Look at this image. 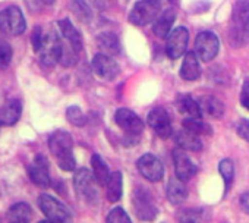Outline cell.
<instances>
[{
	"label": "cell",
	"mask_w": 249,
	"mask_h": 223,
	"mask_svg": "<svg viewBox=\"0 0 249 223\" xmlns=\"http://www.w3.org/2000/svg\"><path fill=\"white\" fill-rule=\"evenodd\" d=\"M249 40V0H237L233 6L230 21V41L234 47L246 44Z\"/></svg>",
	"instance_id": "1"
},
{
	"label": "cell",
	"mask_w": 249,
	"mask_h": 223,
	"mask_svg": "<svg viewBox=\"0 0 249 223\" xmlns=\"http://www.w3.org/2000/svg\"><path fill=\"white\" fill-rule=\"evenodd\" d=\"M49 147L57 160V165L65 172L75 170V157L72 153L73 141L66 131H56L49 138Z\"/></svg>",
	"instance_id": "2"
},
{
	"label": "cell",
	"mask_w": 249,
	"mask_h": 223,
	"mask_svg": "<svg viewBox=\"0 0 249 223\" xmlns=\"http://www.w3.org/2000/svg\"><path fill=\"white\" fill-rule=\"evenodd\" d=\"M27 28V22L22 11L18 6H8L0 11V31L6 36H21Z\"/></svg>",
	"instance_id": "3"
},
{
	"label": "cell",
	"mask_w": 249,
	"mask_h": 223,
	"mask_svg": "<svg viewBox=\"0 0 249 223\" xmlns=\"http://www.w3.org/2000/svg\"><path fill=\"white\" fill-rule=\"evenodd\" d=\"M38 205L41 211L46 214V217L53 223H71L72 222V213L69 211V208L65 204H62L57 198L49 194H41L38 197Z\"/></svg>",
	"instance_id": "4"
},
{
	"label": "cell",
	"mask_w": 249,
	"mask_h": 223,
	"mask_svg": "<svg viewBox=\"0 0 249 223\" xmlns=\"http://www.w3.org/2000/svg\"><path fill=\"white\" fill-rule=\"evenodd\" d=\"M160 11H161V5L159 0H141L129 12V21L134 25L142 27L156 21Z\"/></svg>",
	"instance_id": "5"
},
{
	"label": "cell",
	"mask_w": 249,
	"mask_h": 223,
	"mask_svg": "<svg viewBox=\"0 0 249 223\" xmlns=\"http://www.w3.org/2000/svg\"><path fill=\"white\" fill-rule=\"evenodd\" d=\"M95 178L94 175L87 170V169H79L75 172L73 176V184H75V189L79 194L81 198H84L87 203L94 204L98 198V191H97V185H95Z\"/></svg>",
	"instance_id": "6"
},
{
	"label": "cell",
	"mask_w": 249,
	"mask_h": 223,
	"mask_svg": "<svg viewBox=\"0 0 249 223\" xmlns=\"http://www.w3.org/2000/svg\"><path fill=\"white\" fill-rule=\"evenodd\" d=\"M40 60L46 66H53L57 62H60L62 52H63V44L60 38L57 37L56 33L50 31L49 34L44 36L41 47H40Z\"/></svg>",
	"instance_id": "7"
},
{
	"label": "cell",
	"mask_w": 249,
	"mask_h": 223,
	"mask_svg": "<svg viewBox=\"0 0 249 223\" xmlns=\"http://www.w3.org/2000/svg\"><path fill=\"white\" fill-rule=\"evenodd\" d=\"M220 49L218 37L211 31H202L195 40V55L202 62H211Z\"/></svg>",
	"instance_id": "8"
},
{
	"label": "cell",
	"mask_w": 249,
	"mask_h": 223,
	"mask_svg": "<svg viewBox=\"0 0 249 223\" xmlns=\"http://www.w3.org/2000/svg\"><path fill=\"white\" fill-rule=\"evenodd\" d=\"M134 208L138 219L141 220L151 222L157 216V207L151 198V194L142 186H138L134 192Z\"/></svg>",
	"instance_id": "9"
},
{
	"label": "cell",
	"mask_w": 249,
	"mask_h": 223,
	"mask_svg": "<svg viewBox=\"0 0 249 223\" xmlns=\"http://www.w3.org/2000/svg\"><path fill=\"white\" fill-rule=\"evenodd\" d=\"M114 121L128 137H138L144 130V124L140 116L129 109H119L114 115Z\"/></svg>",
	"instance_id": "10"
},
{
	"label": "cell",
	"mask_w": 249,
	"mask_h": 223,
	"mask_svg": "<svg viewBox=\"0 0 249 223\" xmlns=\"http://www.w3.org/2000/svg\"><path fill=\"white\" fill-rule=\"evenodd\" d=\"M189 43V31L185 27H178L173 30L166 41V53L170 59H179L186 53Z\"/></svg>",
	"instance_id": "11"
},
{
	"label": "cell",
	"mask_w": 249,
	"mask_h": 223,
	"mask_svg": "<svg viewBox=\"0 0 249 223\" xmlns=\"http://www.w3.org/2000/svg\"><path fill=\"white\" fill-rule=\"evenodd\" d=\"M137 166H138L140 173L145 179H148L151 182H157V181H160L163 178V173H164L163 163L160 162L159 157H156L151 153H147V154L141 156Z\"/></svg>",
	"instance_id": "12"
},
{
	"label": "cell",
	"mask_w": 249,
	"mask_h": 223,
	"mask_svg": "<svg viewBox=\"0 0 249 223\" xmlns=\"http://www.w3.org/2000/svg\"><path fill=\"white\" fill-rule=\"evenodd\" d=\"M147 121H148L150 127L156 131V134L160 138H169L173 134L170 116H169L167 112L164 109H161V107L153 109L150 113H148Z\"/></svg>",
	"instance_id": "13"
},
{
	"label": "cell",
	"mask_w": 249,
	"mask_h": 223,
	"mask_svg": "<svg viewBox=\"0 0 249 223\" xmlns=\"http://www.w3.org/2000/svg\"><path fill=\"white\" fill-rule=\"evenodd\" d=\"M92 71L101 79H113L119 74L117 62L106 53H98L92 57Z\"/></svg>",
	"instance_id": "14"
},
{
	"label": "cell",
	"mask_w": 249,
	"mask_h": 223,
	"mask_svg": "<svg viewBox=\"0 0 249 223\" xmlns=\"http://www.w3.org/2000/svg\"><path fill=\"white\" fill-rule=\"evenodd\" d=\"M30 179L40 188L50 186V173H49V162L44 156H37L34 163L28 169Z\"/></svg>",
	"instance_id": "15"
},
{
	"label": "cell",
	"mask_w": 249,
	"mask_h": 223,
	"mask_svg": "<svg viewBox=\"0 0 249 223\" xmlns=\"http://www.w3.org/2000/svg\"><path fill=\"white\" fill-rule=\"evenodd\" d=\"M173 162H175V172L176 176L182 181H189L196 173V166L188 157L185 150L179 149L173 151Z\"/></svg>",
	"instance_id": "16"
},
{
	"label": "cell",
	"mask_w": 249,
	"mask_h": 223,
	"mask_svg": "<svg viewBox=\"0 0 249 223\" xmlns=\"http://www.w3.org/2000/svg\"><path fill=\"white\" fill-rule=\"evenodd\" d=\"M21 112H22V106L19 100L14 98L6 101L0 107V127L15 125L21 118Z\"/></svg>",
	"instance_id": "17"
},
{
	"label": "cell",
	"mask_w": 249,
	"mask_h": 223,
	"mask_svg": "<svg viewBox=\"0 0 249 223\" xmlns=\"http://www.w3.org/2000/svg\"><path fill=\"white\" fill-rule=\"evenodd\" d=\"M201 75V68H199V60L198 56L192 52L186 53L182 62L180 68V76L183 81H196Z\"/></svg>",
	"instance_id": "18"
},
{
	"label": "cell",
	"mask_w": 249,
	"mask_h": 223,
	"mask_svg": "<svg viewBox=\"0 0 249 223\" xmlns=\"http://www.w3.org/2000/svg\"><path fill=\"white\" fill-rule=\"evenodd\" d=\"M175 19H176V12L173 9H167L160 17H157V19L154 21L153 33L159 38H166L170 34V30L175 24Z\"/></svg>",
	"instance_id": "19"
},
{
	"label": "cell",
	"mask_w": 249,
	"mask_h": 223,
	"mask_svg": "<svg viewBox=\"0 0 249 223\" xmlns=\"http://www.w3.org/2000/svg\"><path fill=\"white\" fill-rule=\"evenodd\" d=\"M186 195H188V189H186L185 181L179 179L178 176L169 181V184H167V198H169V201L172 204H175V205L182 204L186 200Z\"/></svg>",
	"instance_id": "20"
},
{
	"label": "cell",
	"mask_w": 249,
	"mask_h": 223,
	"mask_svg": "<svg viewBox=\"0 0 249 223\" xmlns=\"http://www.w3.org/2000/svg\"><path fill=\"white\" fill-rule=\"evenodd\" d=\"M59 28H60V33L65 37V40L76 52H81L82 50V37H81L79 31L73 27V24L69 19H62V21H59Z\"/></svg>",
	"instance_id": "21"
},
{
	"label": "cell",
	"mask_w": 249,
	"mask_h": 223,
	"mask_svg": "<svg viewBox=\"0 0 249 223\" xmlns=\"http://www.w3.org/2000/svg\"><path fill=\"white\" fill-rule=\"evenodd\" d=\"M176 144L185 150V151H201L202 150V141L201 138L191 132V131H179L178 135H176Z\"/></svg>",
	"instance_id": "22"
},
{
	"label": "cell",
	"mask_w": 249,
	"mask_h": 223,
	"mask_svg": "<svg viewBox=\"0 0 249 223\" xmlns=\"http://www.w3.org/2000/svg\"><path fill=\"white\" fill-rule=\"evenodd\" d=\"M123 194V176L120 172L110 173V178L106 184V195L110 203H116L122 198Z\"/></svg>",
	"instance_id": "23"
},
{
	"label": "cell",
	"mask_w": 249,
	"mask_h": 223,
	"mask_svg": "<svg viewBox=\"0 0 249 223\" xmlns=\"http://www.w3.org/2000/svg\"><path fill=\"white\" fill-rule=\"evenodd\" d=\"M178 109L182 115H186L188 118H201L202 109L196 100H194L191 95H179L178 98Z\"/></svg>",
	"instance_id": "24"
},
{
	"label": "cell",
	"mask_w": 249,
	"mask_h": 223,
	"mask_svg": "<svg viewBox=\"0 0 249 223\" xmlns=\"http://www.w3.org/2000/svg\"><path fill=\"white\" fill-rule=\"evenodd\" d=\"M8 216L14 223H30L33 219V210L27 203H18L9 208Z\"/></svg>",
	"instance_id": "25"
},
{
	"label": "cell",
	"mask_w": 249,
	"mask_h": 223,
	"mask_svg": "<svg viewBox=\"0 0 249 223\" xmlns=\"http://www.w3.org/2000/svg\"><path fill=\"white\" fill-rule=\"evenodd\" d=\"M98 41V47L101 49L103 53L110 55V56H116L120 52V46H119V38L111 34V33H104L101 36H98L97 38Z\"/></svg>",
	"instance_id": "26"
},
{
	"label": "cell",
	"mask_w": 249,
	"mask_h": 223,
	"mask_svg": "<svg viewBox=\"0 0 249 223\" xmlns=\"http://www.w3.org/2000/svg\"><path fill=\"white\" fill-rule=\"evenodd\" d=\"M91 166H92V175H94L97 184L106 185L110 178V172H108V166L104 163V160L98 154H94L91 157Z\"/></svg>",
	"instance_id": "27"
},
{
	"label": "cell",
	"mask_w": 249,
	"mask_h": 223,
	"mask_svg": "<svg viewBox=\"0 0 249 223\" xmlns=\"http://www.w3.org/2000/svg\"><path fill=\"white\" fill-rule=\"evenodd\" d=\"M202 112H207V113L213 118H220L224 113V104L213 95H205L202 97L201 103H199Z\"/></svg>",
	"instance_id": "28"
},
{
	"label": "cell",
	"mask_w": 249,
	"mask_h": 223,
	"mask_svg": "<svg viewBox=\"0 0 249 223\" xmlns=\"http://www.w3.org/2000/svg\"><path fill=\"white\" fill-rule=\"evenodd\" d=\"M183 130L191 131L196 135H210L213 130L208 127V124L199 121V118H186L183 121Z\"/></svg>",
	"instance_id": "29"
},
{
	"label": "cell",
	"mask_w": 249,
	"mask_h": 223,
	"mask_svg": "<svg viewBox=\"0 0 249 223\" xmlns=\"http://www.w3.org/2000/svg\"><path fill=\"white\" fill-rule=\"evenodd\" d=\"M179 223H202V211L199 208H185L179 213Z\"/></svg>",
	"instance_id": "30"
},
{
	"label": "cell",
	"mask_w": 249,
	"mask_h": 223,
	"mask_svg": "<svg viewBox=\"0 0 249 223\" xmlns=\"http://www.w3.org/2000/svg\"><path fill=\"white\" fill-rule=\"evenodd\" d=\"M66 118L75 127H84L87 124V118H85V115L82 113V110L78 106L68 107V110H66Z\"/></svg>",
	"instance_id": "31"
},
{
	"label": "cell",
	"mask_w": 249,
	"mask_h": 223,
	"mask_svg": "<svg viewBox=\"0 0 249 223\" xmlns=\"http://www.w3.org/2000/svg\"><path fill=\"white\" fill-rule=\"evenodd\" d=\"M218 170H220V175L223 176L224 182L227 184V186L233 182V176H234V165L230 159H224L220 162L218 165Z\"/></svg>",
	"instance_id": "32"
},
{
	"label": "cell",
	"mask_w": 249,
	"mask_h": 223,
	"mask_svg": "<svg viewBox=\"0 0 249 223\" xmlns=\"http://www.w3.org/2000/svg\"><path fill=\"white\" fill-rule=\"evenodd\" d=\"M107 223H132L131 217L128 216V213L124 211L122 207H116L113 208L108 214H107Z\"/></svg>",
	"instance_id": "33"
},
{
	"label": "cell",
	"mask_w": 249,
	"mask_h": 223,
	"mask_svg": "<svg viewBox=\"0 0 249 223\" xmlns=\"http://www.w3.org/2000/svg\"><path fill=\"white\" fill-rule=\"evenodd\" d=\"M72 9H73L75 15L81 21H89L91 19V11L85 5L84 0H73V2H72Z\"/></svg>",
	"instance_id": "34"
},
{
	"label": "cell",
	"mask_w": 249,
	"mask_h": 223,
	"mask_svg": "<svg viewBox=\"0 0 249 223\" xmlns=\"http://www.w3.org/2000/svg\"><path fill=\"white\" fill-rule=\"evenodd\" d=\"M12 60V47L8 41L0 38V68L9 66Z\"/></svg>",
	"instance_id": "35"
},
{
	"label": "cell",
	"mask_w": 249,
	"mask_h": 223,
	"mask_svg": "<svg viewBox=\"0 0 249 223\" xmlns=\"http://www.w3.org/2000/svg\"><path fill=\"white\" fill-rule=\"evenodd\" d=\"M43 38H44V36H43L41 28H40V27H36V28H34V33H33V36H31V41H33V46H34V50H36V52L40 50L41 43H43Z\"/></svg>",
	"instance_id": "36"
},
{
	"label": "cell",
	"mask_w": 249,
	"mask_h": 223,
	"mask_svg": "<svg viewBox=\"0 0 249 223\" xmlns=\"http://www.w3.org/2000/svg\"><path fill=\"white\" fill-rule=\"evenodd\" d=\"M237 134L240 135V138L249 143V121L248 119L240 121V124L237 125Z\"/></svg>",
	"instance_id": "37"
},
{
	"label": "cell",
	"mask_w": 249,
	"mask_h": 223,
	"mask_svg": "<svg viewBox=\"0 0 249 223\" xmlns=\"http://www.w3.org/2000/svg\"><path fill=\"white\" fill-rule=\"evenodd\" d=\"M240 103L245 109L249 110V79L245 81L243 87H242V93H240Z\"/></svg>",
	"instance_id": "38"
},
{
	"label": "cell",
	"mask_w": 249,
	"mask_h": 223,
	"mask_svg": "<svg viewBox=\"0 0 249 223\" xmlns=\"http://www.w3.org/2000/svg\"><path fill=\"white\" fill-rule=\"evenodd\" d=\"M240 207H242V210L245 213L249 214V192L242 194V197H240Z\"/></svg>",
	"instance_id": "39"
},
{
	"label": "cell",
	"mask_w": 249,
	"mask_h": 223,
	"mask_svg": "<svg viewBox=\"0 0 249 223\" xmlns=\"http://www.w3.org/2000/svg\"><path fill=\"white\" fill-rule=\"evenodd\" d=\"M41 2L46 3V5H53V3L56 2V0H41Z\"/></svg>",
	"instance_id": "40"
},
{
	"label": "cell",
	"mask_w": 249,
	"mask_h": 223,
	"mask_svg": "<svg viewBox=\"0 0 249 223\" xmlns=\"http://www.w3.org/2000/svg\"><path fill=\"white\" fill-rule=\"evenodd\" d=\"M40 223H53V222H50V220H44V222H40Z\"/></svg>",
	"instance_id": "41"
},
{
	"label": "cell",
	"mask_w": 249,
	"mask_h": 223,
	"mask_svg": "<svg viewBox=\"0 0 249 223\" xmlns=\"http://www.w3.org/2000/svg\"><path fill=\"white\" fill-rule=\"evenodd\" d=\"M12 223H14V222H12Z\"/></svg>",
	"instance_id": "42"
}]
</instances>
